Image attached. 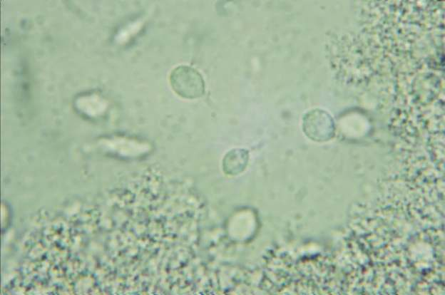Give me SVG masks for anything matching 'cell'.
Listing matches in <instances>:
<instances>
[{
  "mask_svg": "<svg viewBox=\"0 0 445 295\" xmlns=\"http://www.w3.org/2000/svg\"><path fill=\"white\" fill-rule=\"evenodd\" d=\"M170 83L178 95L187 98L199 97L204 92L201 75L190 66H180L175 68L171 73Z\"/></svg>",
  "mask_w": 445,
  "mask_h": 295,
  "instance_id": "cell-1",
  "label": "cell"
}]
</instances>
